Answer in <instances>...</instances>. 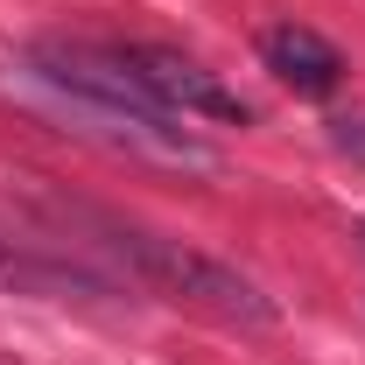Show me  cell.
Instances as JSON below:
<instances>
[{"instance_id":"3","label":"cell","mask_w":365,"mask_h":365,"mask_svg":"<svg viewBox=\"0 0 365 365\" xmlns=\"http://www.w3.org/2000/svg\"><path fill=\"white\" fill-rule=\"evenodd\" d=\"M260 56H267V71L281 78L288 91H302V98H330V91L344 85V56L337 43H323L317 29H302V21H281L260 36Z\"/></svg>"},{"instance_id":"1","label":"cell","mask_w":365,"mask_h":365,"mask_svg":"<svg viewBox=\"0 0 365 365\" xmlns=\"http://www.w3.org/2000/svg\"><path fill=\"white\" fill-rule=\"evenodd\" d=\"M113 246H120V260H127L162 302H182V309H197V317L239 323V330H267L274 323V302L246 274L225 267V260H211V253H197V246H182V239H162V232H140V225H113Z\"/></svg>"},{"instance_id":"2","label":"cell","mask_w":365,"mask_h":365,"mask_svg":"<svg viewBox=\"0 0 365 365\" xmlns=\"http://www.w3.org/2000/svg\"><path fill=\"white\" fill-rule=\"evenodd\" d=\"M120 49H127V71L155 91L162 113H176V120H225V127L253 120V106L232 85H218L204 63H190L182 49H162V43H120Z\"/></svg>"}]
</instances>
